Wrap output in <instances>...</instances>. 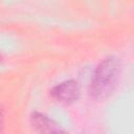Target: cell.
<instances>
[{
  "instance_id": "1",
  "label": "cell",
  "mask_w": 134,
  "mask_h": 134,
  "mask_svg": "<svg viewBox=\"0 0 134 134\" xmlns=\"http://www.w3.org/2000/svg\"><path fill=\"white\" fill-rule=\"evenodd\" d=\"M120 62L115 57L104 59L96 67L91 80L89 92L95 98L108 96L116 87L120 74Z\"/></svg>"
},
{
  "instance_id": "5",
  "label": "cell",
  "mask_w": 134,
  "mask_h": 134,
  "mask_svg": "<svg viewBox=\"0 0 134 134\" xmlns=\"http://www.w3.org/2000/svg\"><path fill=\"white\" fill-rule=\"evenodd\" d=\"M1 58H2V57H1V54H0V60H1Z\"/></svg>"
},
{
  "instance_id": "2",
  "label": "cell",
  "mask_w": 134,
  "mask_h": 134,
  "mask_svg": "<svg viewBox=\"0 0 134 134\" xmlns=\"http://www.w3.org/2000/svg\"><path fill=\"white\" fill-rule=\"evenodd\" d=\"M50 95L53 99L61 104L70 105L79 98L80 89L75 81L68 80L54 86L50 90Z\"/></svg>"
},
{
  "instance_id": "4",
  "label": "cell",
  "mask_w": 134,
  "mask_h": 134,
  "mask_svg": "<svg viewBox=\"0 0 134 134\" xmlns=\"http://www.w3.org/2000/svg\"><path fill=\"white\" fill-rule=\"evenodd\" d=\"M0 134H4V114L1 106H0Z\"/></svg>"
},
{
  "instance_id": "3",
  "label": "cell",
  "mask_w": 134,
  "mask_h": 134,
  "mask_svg": "<svg viewBox=\"0 0 134 134\" xmlns=\"http://www.w3.org/2000/svg\"><path fill=\"white\" fill-rule=\"evenodd\" d=\"M30 124L39 134H68L57 121L40 112H32Z\"/></svg>"
}]
</instances>
